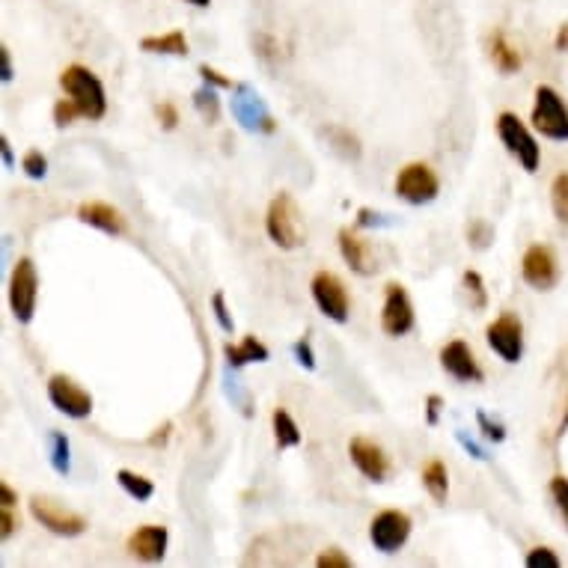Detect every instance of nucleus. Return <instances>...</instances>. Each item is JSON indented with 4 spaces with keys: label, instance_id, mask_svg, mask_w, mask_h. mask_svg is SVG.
I'll use <instances>...</instances> for the list:
<instances>
[{
    "label": "nucleus",
    "instance_id": "nucleus-1",
    "mask_svg": "<svg viewBox=\"0 0 568 568\" xmlns=\"http://www.w3.org/2000/svg\"><path fill=\"white\" fill-rule=\"evenodd\" d=\"M60 87H63V93L78 105L81 116H87V119H102V116L108 114V93H105L102 78H99L93 69H87V66H81V63L66 66V69L60 72Z\"/></svg>",
    "mask_w": 568,
    "mask_h": 568
},
{
    "label": "nucleus",
    "instance_id": "nucleus-2",
    "mask_svg": "<svg viewBox=\"0 0 568 568\" xmlns=\"http://www.w3.org/2000/svg\"><path fill=\"white\" fill-rule=\"evenodd\" d=\"M265 232H268V238H271L280 250H298V247L304 244L307 229H304L301 209H298V203L292 200V194L280 191V194L268 203Z\"/></svg>",
    "mask_w": 568,
    "mask_h": 568
},
{
    "label": "nucleus",
    "instance_id": "nucleus-3",
    "mask_svg": "<svg viewBox=\"0 0 568 568\" xmlns=\"http://www.w3.org/2000/svg\"><path fill=\"white\" fill-rule=\"evenodd\" d=\"M497 134H500V143L506 146V152L527 170V173H536L539 170V161H542V146L536 143V137L530 134V128L518 119L515 114L503 111L497 116Z\"/></svg>",
    "mask_w": 568,
    "mask_h": 568
},
{
    "label": "nucleus",
    "instance_id": "nucleus-4",
    "mask_svg": "<svg viewBox=\"0 0 568 568\" xmlns=\"http://www.w3.org/2000/svg\"><path fill=\"white\" fill-rule=\"evenodd\" d=\"M36 301H39V277H36V265L30 256H21L12 268L9 277V307L18 325H30L33 313H36Z\"/></svg>",
    "mask_w": 568,
    "mask_h": 568
},
{
    "label": "nucleus",
    "instance_id": "nucleus-5",
    "mask_svg": "<svg viewBox=\"0 0 568 568\" xmlns=\"http://www.w3.org/2000/svg\"><path fill=\"white\" fill-rule=\"evenodd\" d=\"M229 111H232V119L250 134H274L277 131V119L268 111L265 99L250 84H235Z\"/></svg>",
    "mask_w": 568,
    "mask_h": 568
},
{
    "label": "nucleus",
    "instance_id": "nucleus-6",
    "mask_svg": "<svg viewBox=\"0 0 568 568\" xmlns=\"http://www.w3.org/2000/svg\"><path fill=\"white\" fill-rule=\"evenodd\" d=\"M396 194H399V200H405L411 206H426L441 194V179L429 164L411 161L396 176Z\"/></svg>",
    "mask_w": 568,
    "mask_h": 568
},
{
    "label": "nucleus",
    "instance_id": "nucleus-7",
    "mask_svg": "<svg viewBox=\"0 0 568 568\" xmlns=\"http://www.w3.org/2000/svg\"><path fill=\"white\" fill-rule=\"evenodd\" d=\"M533 125L548 137V140H568V108L563 96L542 84L536 87V102H533Z\"/></svg>",
    "mask_w": 568,
    "mask_h": 568
},
{
    "label": "nucleus",
    "instance_id": "nucleus-8",
    "mask_svg": "<svg viewBox=\"0 0 568 568\" xmlns=\"http://www.w3.org/2000/svg\"><path fill=\"white\" fill-rule=\"evenodd\" d=\"M414 304H411V295L402 283H387L384 289V307H381V331L387 337H405L414 331Z\"/></svg>",
    "mask_w": 568,
    "mask_h": 568
},
{
    "label": "nucleus",
    "instance_id": "nucleus-9",
    "mask_svg": "<svg viewBox=\"0 0 568 568\" xmlns=\"http://www.w3.org/2000/svg\"><path fill=\"white\" fill-rule=\"evenodd\" d=\"M30 515L45 527V530H51L54 536H66V539H72V536H81L84 530H87V518L84 515H78V512H72V509H66V506H60L57 500H51V497H30Z\"/></svg>",
    "mask_w": 568,
    "mask_h": 568
},
{
    "label": "nucleus",
    "instance_id": "nucleus-10",
    "mask_svg": "<svg viewBox=\"0 0 568 568\" xmlns=\"http://www.w3.org/2000/svg\"><path fill=\"white\" fill-rule=\"evenodd\" d=\"M411 515L399 509H384L369 524V542L381 554H396L411 539Z\"/></svg>",
    "mask_w": 568,
    "mask_h": 568
},
{
    "label": "nucleus",
    "instance_id": "nucleus-11",
    "mask_svg": "<svg viewBox=\"0 0 568 568\" xmlns=\"http://www.w3.org/2000/svg\"><path fill=\"white\" fill-rule=\"evenodd\" d=\"M310 292H313V301H316L322 316H328L337 325L348 322V310H351L348 289L334 271H319L310 283Z\"/></svg>",
    "mask_w": 568,
    "mask_h": 568
},
{
    "label": "nucleus",
    "instance_id": "nucleus-12",
    "mask_svg": "<svg viewBox=\"0 0 568 568\" xmlns=\"http://www.w3.org/2000/svg\"><path fill=\"white\" fill-rule=\"evenodd\" d=\"M488 348L503 360V363H518L524 354V325L515 313H500L488 328H485Z\"/></svg>",
    "mask_w": 568,
    "mask_h": 568
},
{
    "label": "nucleus",
    "instance_id": "nucleus-13",
    "mask_svg": "<svg viewBox=\"0 0 568 568\" xmlns=\"http://www.w3.org/2000/svg\"><path fill=\"white\" fill-rule=\"evenodd\" d=\"M48 399L60 414H66L72 420H87L93 414V396L81 384H75L69 375L48 378Z\"/></svg>",
    "mask_w": 568,
    "mask_h": 568
},
{
    "label": "nucleus",
    "instance_id": "nucleus-14",
    "mask_svg": "<svg viewBox=\"0 0 568 568\" xmlns=\"http://www.w3.org/2000/svg\"><path fill=\"white\" fill-rule=\"evenodd\" d=\"M521 277L527 286L539 289V292H551L560 280V265L557 256L548 244H533L527 247L524 259H521Z\"/></svg>",
    "mask_w": 568,
    "mask_h": 568
},
{
    "label": "nucleus",
    "instance_id": "nucleus-15",
    "mask_svg": "<svg viewBox=\"0 0 568 568\" xmlns=\"http://www.w3.org/2000/svg\"><path fill=\"white\" fill-rule=\"evenodd\" d=\"M348 455L354 461V467L369 479V482H387L390 476V458L384 455V450L369 441V438H351L348 441Z\"/></svg>",
    "mask_w": 568,
    "mask_h": 568
},
{
    "label": "nucleus",
    "instance_id": "nucleus-16",
    "mask_svg": "<svg viewBox=\"0 0 568 568\" xmlns=\"http://www.w3.org/2000/svg\"><path fill=\"white\" fill-rule=\"evenodd\" d=\"M441 366H444L447 375H453L455 381H461V384H476V381L485 378L479 363H476V357H473V351H470V345L464 340L447 342L441 348Z\"/></svg>",
    "mask_w": 568,
    "mask_h": 568
},
{
    "label": "nucleus",
    "instance_id": "nucleus-17",
    "mask_svg": "<svg viewBox=\"0 0 568 568\" xmlns=\"http://www.w3.org/2000/svg\"><path fill=\"white\" fill-rule=\"evenodd\" d=\"M167 542H170V533L167 527H158V524H143L131 533L128 539V551L131 557L143 560V563H161L164 554H167Z\"/></svg>",
    "mask_w": 568,
    "mask_h": 568
},
{
    "label": "nucleus",
    "instance_id": "nucleus-18",
    "mask_svg": "<svg viewBox=\"0 0 568 568\" xmlns=\"http://www.w3.org/2000/svg\"><path fill=\"white\" fill-rule=\"evenodd\" d=\"M337 241H340V253L342 259H345V265L354 271V274H360V277H372L375 274V256H372V247H369V241H363L354 229L342 227L340 235H337Z\"/></svg>",
    "mask_w": 568,
    "mask_h": 568
},
{
    "label": "nucleus",
    "instance_id": "nucleus-19",
    "mask_svg": "<svg viewBox=\"0 0 568 568\" xmlns=\"http://www.w3.org/2000/svg\"><path fill=\"white\" fill-rule=\"evenodd\" d=\"M78 221L87 224V227L102 229L108 235H125L128 232V221L122 218V212L108 206V203H96V200L78 206Z\"/></svg>",
    "mask_w": 568,
    "mask_h": 568
},
{
    "label": "nucleus",
    "instance_id": "nucleus-20",
    "mask_svg": "<svg viewBox=\"0 0 568 568\" xmlns=\"http://www.w3.org/2000/svg\"><path fill=\"white\" fill-rule=\"evenodd\" d=\"M488 57H491V63L497 66V72H503V75H515L518 69H521V51L506 39V33L503 30H494L491 36H488Z\"/></svg>",
    "mask_w": 568,
    "mask_h": 568
},
{
    "label": "nucleus",
    "instance_id": "nucleus-21",
    "mask_svg": "<svg viewBox=\"0 0 568 568\" xmlns=\"http://www.w3.org/2000/svg\"><path fill=\"white\" fill-rule=\"evenodd\" d=\"M140 51L146 54H164V57H188V39L182 30H170L161 36H143Z\"/></svg>",
    "mask_w": 568,
    "mask_h": 568
},
{
    "label": "nucleus",
    "instance_id": "nucleus-22",
    "mask_svg": "<svg viewBox=\"0 0 568 568\" xmlns=\"http://www.w3.org/2000/svg\"><path fill=\"white\" fill-rule=\"evenodd\" d=\"M224 354H227V363L232 369H241V366H247V363H265V360L271 357V351L256 340V337H244L238 345L227 342V345H224Z\"/></svg>",
    "mask_w": 568,
    "mask_h": 568
},
{
    "label": "nucleus",
    "instance_id": "nucleus-23",
    "mask_svg": "<svg viewBox=\"0 0 568 568\" xmlns=\"http://www.w3.org/2000/svg\"><path fill=\"white\" fill-rule=\"evenodd\" d=\"M420 479H423V488L429 491V497H432L435 503H447V494H450V473H447V464H444L441 458L426 461Z\"/></svg>",
    "mask_w": 568,
    "mask_h": 568
},
{
    "label": "nucleus",
    "instance_id": "nucleus-24",
    "mask_svg": "<svg viewBox=\"0 0 568 568\" xmlns=\"http://www.w3.org/2000/svg\"><path fill=\"white\" fill-rule=\"evenodd\" d=\"M271 429H274V444L280 447V450H295V447H301V429H298V423L292 420V414L286 411V408H274V414H271Z\"/></svg>",
    "mask_w": 568,
    "mask_h": 568
},
{
    "label": "nucleus",
    "instance_id": "nucleus-25",
    "mask_svg": "<svg viewBox=\"0 0 568 568\" xmlns=\"http://www.w3.org/2000/svg\"><path fill=\"white\" fill-rule=\"evenodd\" d=\"M325 137H328V146L340 155L342 161H360L363 146H360V137H357V134H351V131L342 128V125H328V128H325Z\"/></svg>",
    "mask_w": 568,
    "mask_h": 568
},
{
    "label": "nucleus",
    "instance_id": "nucleus-26",
    "mask_svg": "<svg viewBox=\"0 0 568 568\" xmlns=\"http://www.w3.org/2000/svg\"><path fill=\"white\" fill-rule=\"evenodd\" d=\"M116 482H119V488L131 497V500H137V503H146V500H152V494H155V485H152V479H146V476H140V473H134V470H116Z\"/></svg>",
    "mask_w": 568,
    "mask_h": 568
},
{
    "label": "nucleus",
    "instance_id": "nucleus-27",
    "mask_svg": "<svg viewBox=\"0 0 568 568\" xmlns=\"http://www.w3.org/2000/svg\"><path fill=\"white\" fill-rule=\"evenodd\" d=\"M48 461H51L54 473L69 476V470H72V447H69V438L63 432H48Z\"/></svg>",
    "mask_w": 568,
    "mask_h": 568
},
{
    "label": "nucleus",
    "instance_id": "nucleus-28",
    "mask_svg": "<svg viewBox=\"0 0 568 568\" xmlns=\"http://www.w3.org/2000/svg\"><path fill=\"white\" fill-rule=\"evenodd\" d=\"M194 108H197V114L203 116V122H209V125H215L218 119H221V99H218V87H200L197 93H194Z\"/></svg>",
    "mask_w": 568,
    "mask_h": 568
},
{
    "label": "nucleus",
    "instance_id": "nucleus-29",
    "mask_svg": "<svg viewBox=\"0 0 568 568\" xmlns=\"http://www.w3.org/2000/svg\"><path fill=\"white\" fill-rule=\"evenodd\" d=\"M224 393H227V399L232 402V408H238L244 417H253V402H250V393H247V390H244V384L235 378L232 366L224 372Z\"/></svg>",
    "mask_w": 568,
    "mask_h": 568
},
{
    "label": "nucleus",
    "instance_id": "nucleus-30",
    "mask_svg": "<svg viewBox=\"0 0 568 568\" xmlns=\"http://www.w3.org/2000/svg\"><path fill=\"white\" fill-rule=\"evenodd\" d=\"M461 286H464V292H467L470 310H476V313L488 310V292H485V280H482L479 271H464Z\"/></svg>",
    "mask_w": 568,
    "mask_h": 568
},
{
    "label": "nucleus",
    "instance_id": "nucleus-31",
    "mask_svg": "<svg viewBox=\"0 0 568 568\" xmlns=\"http://www.w3.org/2000/svg\"><path fill=\"white\" fill-rule=\"evenodd\" d=\"M551 209L557 221L568 227V173H560L551 185Z\"/></svg>",
    "mask_w": 568,
    "mask_h": 568
},
{
    "label": "nucleus",
    "instance_id": "nucleus-32",
    "mask_svg": "<svg viewBox=\"0 0 568 568\" xmlns=\"http://www.w3.org/2000/svg\"><path fill=\"white\" fill-rule=\"evenodd\" d=\"M491 241H494V227L488 221L476 218V221L467 224V244L473 250H485V247H491Z\"/></svg>",
    "mask_w": 568,
    "mask_h": 568
},
{
    "label": "nucleus",
    "instance_id": "nucleus-33",
    "mask_svg": "<svg viewBox=\"0 0 568 568\" xmlns=\"http://www.w3.org/2000/svg\"><path fill=\"white\" fill-rule=\"evenodd\" d=\"M253 48H256V57L265 60L268 66L280 63V42L271 33H256L253 36Z\"/></svg>",
    "mask_w": 568,
    "mask_h": 568
},
{
    "label": "nucleus",
    "instance_id": "nucleus-34",
    "mask_svg": "<svg viewBox=\"0 0 568 568\" xmlns=\"http://www.w3.org/2000/svg\"><path fill=\"white\" fill-rule=\"evenodd\" d=\"M399 221L393 218V215H384V212H375V209H369V206H363V209H357V227H366V229H387V227H396Z\"/></svg>",
    "mask_w": 568,
    "mask_h": 568
},
{
    "label": "nucleus",
    "instance_id": "nucleus-35",
    "mask_svg": "<svg viewBox=\"0 0 568 568\" xmlns=\"http://www.w3.org/2000/svg\"><path fill=\"white\" fill-rule=\"evenodd\" d=\"M21 170H24L30 179H45V176H48V158H45L39 149H30V152L21 158Z\"/></svg>",
    "mask_w": 568,
    "mask_h": 568
},
{
    "label": "nucleus",
    "instance_id": "nucleus-36",
    "mask_svg": "<svg viewBox=\"0 0 568 568\" xmlns=\"http://www.w3.org/2000/svg\"><path fill=\"white\" fill-rule=\"evenodd\" d=\"M476 426L485 435V441H491V444H503L506 441V429L500 423H494L485 411H476Z\"/></svg>",
    "mask_w": 568,
    "mask_h": 568
},
{
    "label": "nucleus",
    "instance_id": "nucleus-37",
    "mask_svg": "<svg viewBox=\"0 0 568 568\" xmlns=\"http://www.w3.org/2000/svg\"><path fill=\"white\" fill-rule=\"evenodd\" d=\"M524 566L527 568H560V557L551 551V548H533L530 554H527V560H524Z\"/></svg>",
    "mask_w": 568,
    "mask_h": 568
},
{
    "label": "nucleus",
    "instance_id": "nucleus-38",
    "mask_svg": "<svg viewBox=\"0 0 568 568\" xmlns=\"http://www.w3.org/2000/svg\"><path fill=\"white\" fill-rule=\"evenodd\" d=\"M212 313H215V319H218V325H221L224 334H232V331H235V322H232V316H229L224 292H215V295H212Z\"/></svg>",
    "mask_w": 568,
    "mask_h": 568
},
{
    "label": "nucleus",
    "instance_id": "nucleus-39",
    "mask_svg": "<svg viewBox=\"0 0 568 568\" xmlns=\"http://www.w3.org/2000/svg\"><path fill=\"white\" fill-rule=\"evenodd\" d=\"M75 116H81L78 111V105L66 96V99H60L57 105H54V125L57 128H66V125H72L75 122Z\"/></svg>",
    "mask_w": 568,
    "mask_h": 568
},
{
    "label": "nucleus",
    "instance_id": "nucleus-40",
    "mask_svg": "<svg viewBox=\"0 0 568 568\" xmlns=\"http://www.w3.org/2000/svg\"><path fill=\"white\" fill-rule=\"evenodd\" d=\"M200 78L209 84V87H218V90H235V81L232 78H227V75H221L218 69H212L209 63H200Z\"/></svg>",
    "mask_w": 568,
    "mask_h": 568
},
{
    "label": "nucleus",
    "instance_id": "nucleus-41",
    "mask_svg": "<svg viewBox=\"0 0 568 568\" xmlns=\"http://www.w3.org/2000/svg\"><path fill=\"white\" fill-rule=\"evenodd\" d=\"M551 497H554V503H557L560 515L566 518V524H568V479L566 476H554V479H551Z\"/></svg>",
    "mask_w": 568,
    "mask_h": 568
},
{
    "label": "nucleus",
    "instance_id": "nucleus-42",
    "mask_svg": "<svg viewBox=\"0 0 568 568\" xmlns=\"http://www.w3.org/2000/svg\"><path fill=\"white\" fill-rule=\"evenodd\" d=\"M292 354H295V360L307 369V372H313L316 369V354H313V345L310 340H298L292 345Z\"/></svg>",
    "mask_w": 568,
    "mask_h": 568
},
{
    "label": "nucleus",
    "instance_id": "nucleus-43",
    "mask_svg": "<svg viewBox=\"0 0 568 568\" xmlns=\"http://www.w3.org/2000/svg\"><path fill=\"white\" fill-rule=\"evenodd\" d=\"M316 566L319 568H351V560L342 554L340 548H328V551H322V554H319Z\"/></svg>",
    "mask_w": 568,
    "mask_h": 568
},
{
    "label": "nucleus",
    "instance_id": "nucleus-44",
    "mask_svg": "<svg viewBox=\"0 0 568 568\" xmlns=\"http://www.w3.org/2000/svg\"><path fill=\"white\" fill-rule=\"evenodd\" d=\"M155 116H158V122H161L164 131H173V128L179 125V111H176L173 102H161V105L155 108Z\"/></svg>",
    "mask_w": 568,
    "mask_h": 568
},
{
    "label": "nucleus",
    "instance_id": "nucleus-45",
    "mask_svg": "<svg viewBox=\"0 0 568 568\" xmlns=\"http://www.w3.org/2000/svg\"><path fill=\"white\" fill-rule=\"evenodd\" d=\"M455 441H458V447L470 455V458H476V461H488V453H485V450H482V447H479V444H476L467 432H461V429H458V432H455Z\"/></svg>",
    "mask_w": 568,
    "mask_h": 568
},
{
    "label": "nucleus",
    "instance_id": "nucleus-46",
    "mask_svg": "<svg viewBox=\"0 0 568 568\" xmlns=\"http://www.w3.org/2000/svg\"><path fill=\"white\" fill-rule=\"evenodd\" d=\"M441 408H444V399H441L438 393H432V396L426 399V423H429V426H438V423H441Z\"/></svg>",
    "mask_w": 568,
    "mask_h": 568
},
{
    "label": "nucleus",
    "instance_id": "nucleus-47",
    "mask_svg": "<svg viewBox=\"0 0 568 568\" xmlns=\"http://www.w3.org/2000/svg\"><path fill=\"white\" fill-rule=\"evenodd\" d=\"M15 527H18V521L12 515V506H0V536L9 539L15 533Z\"/></svg>",
    "mask_w": 568,
    "mask_h": 568
},
{
    "label": "nucleus",
    "instance_id": "nucleus-48",
    "mask_svg": "<svg viewBox=\"0 0 568 568\" xmlns=\"http://www.w3.org/2000/svg\"><path fill=\"white\" fill-rule=\"evenodd\" d=\"M15 78V72H12V57H9V48L6 45H0V81L3 84H9Z\"/></svg>",
    "mask_w": 568,
    "mask_h": 568
},
{
    "label": "nucleus",
    "instance_id": "nucleus-49",
    "mask_svg": "<svg viewBox=\"0 0 568 568\" xmlns=\"http://www.w3.org/2000/svg\"><path fill=\"white\" fill-rule=\"evenodd\" d=\"M0 158H3V167H6V170L15 167V155H12V146H9L6 137H0Z\"/></svg>",
    "mask_w": 568,
    "mask_h": 568
},
{
    "label": "nucleus",
    "instance_id": "nucleus-50",
    "mask_svg": "<svg viewBox=\"0 0 568 568\" xmlns=\"http://www.w3.org/2000/svg\"><path fill=\"white\" fill-rule=\"evenodd\" d=\"M18 503V494L12 491L9 482H0V506H15Z\"/></svg>",
    "mask_w": 568,
    "mask_h": 568
},
{
    "label": "nucleus",
    "instance_id": "nucleus-51",
    "mask_svg": "<svg viewBox=\"0 0 568 568\" xmlns=\"http://www.w3.org/2000/svg\"><path fill=\"white\" fill-rule=\"evenodd\" d=\"M170 429H173V426H170V423H164V426L158 429V435H152V438H149V444H152V447H164V444H167V438H170Z\"/></svg>",
    "mask_w": 568,
    "mask_h": 568
},
{
    "label": "nucleus",
    "instance_id": "nucleus-52",
    "mask_svg": "<svg viewBox=\"0 0 568 568\" xmlns=\"http://www.w3.org/2000/svg\"><path fill=\"white\" fill-rule=\"evenodd\" d=\"M554 45H557V51H563L566 54L568 51V21L557 30V39H554Z\"/></svg>",
    "mask_w": 568,
    "mask_h": 568
},
{
    "label": "nucleus",
    "instance_id": "nucleus-53",
    "mask_svg": "<svg viewBox=\"0 0 568 568\" xmlns=\"http://www.w3.org/2000/svg\"><path fill=\"white\" fill-rule=\"evenodd\" d=\"M185 3H191V6H197V9H206L212 0H185Z\"/></svg>",
    "mask_w": 568,
    "mask_h": 568
}]
</instances>
